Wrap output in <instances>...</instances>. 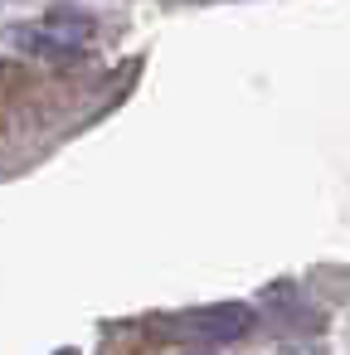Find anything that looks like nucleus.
I'll return each instance as SVG.
<instances>
[{"mask_svg":"<svg viewBox=\"0 0 350 355\" xmlns=\"http://www.w3.org/2000/svg\"><path fill=\"white\" fill-rule=\"evenodd\" d=\"M170 331L200 340V345H234L253 331V306L243 302H214V306H195L185 316L170 321Z\"/></svg>","mask_w":350,"mask_h":355,"instance_id":"obj_1","label":"nucleus"},{"mask_svg":"<svg viewBox=\"0 0 350 355\" xmlns=\"http://www.w3.org/2000/svg\"><path fill=\"white\" fill-rule=\"evenodd\" d=\"M44 20H49V30H64V44H69V40H88V35H93V20H88L83 10H49Z\"/></svg>","mask_w":350,"mask_h":355,"instance_id":"obj_2","label":"nucleus"},{"mask_svg":"<svg viewBox=\"0 0 350 355\" xmlns=\"http://www.w3.org/2000/svg\"><path fill=\"white\" fill-rule=\"evenodd\" d=\"M190 355H204V350H190Z\"/></svg>","mask_w":350,"mask_h":355,"instance_id":"obj_3","label":"nucleus"}]
</instances>
